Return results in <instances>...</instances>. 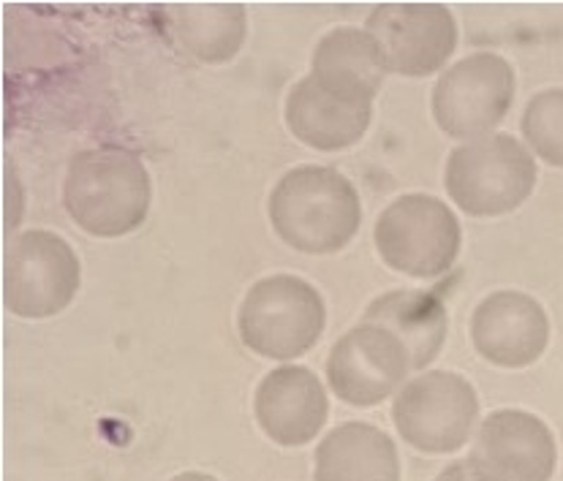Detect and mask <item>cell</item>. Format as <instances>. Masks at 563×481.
<instances>
[{
	"instance_id": "cell-1",
	"label": "cell",
	"mask_w": 563,
	"mask_h": 481,
	"mask_svg": "<svg viewBox=\"0 0 563 481\" xmlns=\"http://www.w3.org/2000/svg\"><path fill=\"white\" fill-rule=\"evenodd\" d=\"M267 215L280 243L310 256L338 254L360 232V193L332 166L302 164L275 182Z\"/></svg>"
},
{
	"instance_id": "cell-2",
	"label": "cell",
	"mask_w": 563,
	"mask_h": 481,
	"mask_svg": "<svg viewBox=\"0 0 563 481\" xmlns=\"http://www.w3.org/2000/svg\"><path fill=\"white\" fill-rule=\"evenodd\" d=\"M153 180L136 153L120 145L88 147L68 160L63 208L93 237H125L145 223Z\"/></svg>"
},
{
	"instance_id": "cell-3",
	"label": "cell",
	"mask_w": 563,
	"mask_h": 481,
	"mask_svg": "<svg viewBox=\"0 0 563 481\" xmlns=\"http://www.w3.org/2000/svg\"><path fill=\"white\" fill-rule=\"evenodd\" d=\"M537 158L512 134H485L455 147L444 166V188L463 213L507 215L537 188Z\"/></svg>"
},
{
	"instance_id": "cell-4",
	"label": "cell",
	"mask_w": 563,
	"mask_h": 481,
	"mask_svg": "<svg viewBox=\"0 0 563 481\" xmlns=\"http://www.w3.org/2000/svg\"><path fill=\"white\" fill-rule=\"evenodd\" d=\"M327 307L319 289L297 275L256 280L238 311V335L258 357L297 359L319 343Z\"/></svg>"
},
{
	"instance_id": "cell-5",
	"label": "cell",
	"mask_w": 563,
	"mask_h": 481,
	"mask_svg": "<svg viewBox=\"0 0 563 481\" xmlns=\"http://www.w3.org/2000/svg\"><path fill=\"white\" fill-rule=\"evenodd\" d=\"M384 265L409 278H441L455 267L463 228L452 208L430 193H404L384 208L373 228Z\"/></svg>"
},
{
	"instance_id": "cell-6",
	"label": "cell",
	"mask_w": 563,
	"mask_h": 481,
	"mask_svg": "<svg viewBox=\"0 0 563 481\" xmlns=\"http://www.w3.org/2000/svg\"><path fill=\"white\" fill-rule=\"evenodd\" d=\"M82 286L79 256L60 234L27 228L5 243L3 305L20 318H49L66 311Z\"/></svg>"
},
{
	"instance_id": "cell-7",
	"label": "cell",
	"mask_w": 563,
	"mask_h": 481,
	"mask_svg": "<svg viewBox=\"0 0 563 481\" xmlns=\"http://www.w3.org/2000/svg\"><path fill=\"white\" fill-rule=\"evenodd\" d=\"M479 420V398L471 381L450 370L411 378L393 403V422L400 438L428 455L463 449Z\"/></svg>"
},
{
	"instance_id": "cell-8",
	"label": "cell",
	"mask_w": 563,
	"mask_h": 481,
	"mask_svg": "<svg viewBox=\"0 0 563 481\" xmlns=\"http://www.w3.org/2000/svg\"><path fill=\"white\" fill-rule=\"evenodd\" d=\"M517 90L515 68L496 53H474L444 68L433 88L430 109L452 139L485 136L507 118Z\"/></svg>"
},
{
	"instance_id": "cell-9",
	"label": "cell",
	"mask_w": 563,
	"mask_h": 481,
	"mask_svg": "<svg viewBox=\"0 0 563 481\" xmlns=\"http://www.w3.org/2000/svg\"><path fill=\"white\" fill-rule=\"evenodd\" d=\"M365 31L400 77H428L446 66L457 47V20L444 3H378Z\"/></svg>"
},
{
	"instance_id": "cell-10",
	"label": "cell",
	"mask_w": 563,
	"mask_h": 481,
	"mask_svg": "<svg viewBox=\"0 0 563 481\" xmlns=\"http://www.w3.org/2000/svg\"><path fill=\"white\" fill-rule=\"evenodd\" d=\"M559 462L553 429L528 411L501 409L482 420L468 466L476 481H550Z\"/></svg>"
},
{
	"instance_id": "cell-11",
	"label": "cell",
	"mask_w": 563,
	"mask_h": 481,
	"mask_svg": "<svg viewBox=\"0 0 563 481\" xmlns=\"http://www.w3.org/2000/svg\"><path fill=\"white\" fill-rule=\"evenodd\" d=\"M411 373V362L398 337L384 326H352L327 357V383L332 394L357 409H373L398 392Z\"/></svg>"
},
{
	"instance_id": "cell-12",
	"label": "cell",
	"mask_w": 563,
	"mask_h": 481,
	"mask_svg": "<svg viewBox=\"0 0 563 481\" xmlns=\"http://www.w3.org/2000/svg\"><path fill=\"white\" fill-rule=\"evenodd\" d=\"M471 343L498 368H528L548 348L550 318L531 294L493 291L471 313Z\"/></svg>"
},
{
	"instance_id": "cell-13",
	"label": "cell",
	"mask_w": 563,
	"mask_h": 481,
	"mask_svg": "<svg viewBox=\"0 0 563 481\" xmlns=\"http://www.w3.org/2000/svg\"><path fill=\"white\" fill-rule=\"evenodd\" d=\"M330 414L324 383L313 370L280 365L258 381L254 416L273 444L306 446L324 427Z\"/></svg>"
},
{
	"instance_id": "cell-14",
	"label": "cell",
	"mask_w": 563,
	"mask_h": 481,
	"mask_svg": "<svg viewBox=\"0 0 563 481\" xmlns=\"http://www.w3.org/2000/svg\"><path fill=\"white\" fill-rule=\"evenodd\" d=\"M284 118L302 145L321 153L346 150L367 134L373 104L346 99L324 88L313 74L291 85L284 104Z\"/></svg>"
},
{
	"instance_id": "cell-15",
	"label": "cell",
	"mask_w": 563,
	"mask_h": 481,
	"mask_svg": "<svg viewBox=\"0 0 563 481\" xmlns=\"http://www.w3.org/2000/svg\"><path fill=\"white\" fill-rule=\"evenodd\" d=\"M316 79L346 99L373 104L389 68L382 47L365 27H332L313 49Z\"/></svg>"
},
{
	"instance_id": "cell-16",
	"label": "cell",
	"mask_w": 563,
	"mask_h": 481,
	"mask_svg": "<svg viewBox=\"0 0 563 481\" xmlns=\"http://www.w3.org/2000/svg\"><path fill=\"white\" fill-rule=\"evenodd\" d=\"M316 481H400V455L384 429L346 422L321 438L313 455Z\"/></svg>"
},
{
	"instance_id": "cell-17",
	"label": "cell",
	"mask_w": 563,
	"mask_h": 481,
	"mask_svg": "<svg viewBox=\"0 0 563 481\" xmlns=\"http://www.w3.org/2000/svg\"><path fill=\"white\" fill-rule=\"evenodd\" d=\"M362 321L393 332L409 354L411 370L428 368L439 357L450 324L444 302L419 289H398L376 297L362 313Z\"/></svg>"
},
{
	"instance_id": "cell-18",
	"label": "cell",
	"mask_w": 563,
	"mask_h": 481,
	"mask_svg": "<svg viewBox=\"0 0 563 481\" xmlns=\"http://www.w3.org/2000/svg\"><path fill=\"white\" fill-rule=\"evenodd\" d=\"M169 16L180 47L202 63L232 60L249 36L243 3H180L172 5Z\"/></svg>"
},
{
	"instance_id": "cell-19",
	"label": "cell",
	"mask_w": 563,
	"mask_h": 481,
	"mask_svg": "<svg viewBox=\"0 0 563 481\" xmlns=\"http://www.w3.org/2000/svg\"><path fill=\"white\" fill-rule=\"evenodd\" d=\"M520 131L539 158L563 169V88L533 96L522 112Z\"/></svg>"
},
{
	"instance_id": "cell-20",
	"label": "cell",
	"mask_w": 563,
	"mask_h": 481,
	"mask_svg": "<svg viewBox=\"0 0 563 481\" xmlns=\"http://www.w3.org/2000/svg\"><path fill=\"white\" fill-rule=\"evenodd\" d=\"M435 481H476V477L474 471H471L468 460H457L452 462V466H446L444 471L435 477Z\"/></svg>"
},
{
	"instance_id": "cell-21",
	"label": "cell",
	"mask_w": 563,
	"mask_h": 481,
	"mask_svg": "<svg viewBox=\"0 0 563 481\" xmlns=\"http://www.w3.org/2000/svg\"><path fill=\"white\" fill-rule=\"evenodd\" d=\"M172 481H218V479L210 477V473H202V471H186V473H177Z\"/></svg>"
}]
</instances>
